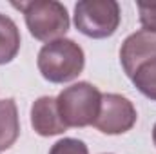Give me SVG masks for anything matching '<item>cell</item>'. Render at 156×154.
Returning <instances> with one entry per match:
<instances>
[{
    "label": "cell",
    "instance_id": "cell-11",
    "mask_svg": "<svg viewBox=\"0 0 156 154\" xmlns=\"http://www.w3.org/2000/svg\"><path fill=\"white\" fill-rule=\"evenodd\" d=\"M49 154H89V149L87 145L82 142V140H76V138H64L60 142H56Z\"/></svg>",
    "mask_w": 156,
    "mask_h": 154
},
{
    "label": "cell",
    "instance_id": "cell-1",
    "mask_svg": "<svg viewBox=\"0 0 156 154\" xmlns=\"http://www.w3.org/2000/svg\"><path fill=\"white\" fill-rule=\"evenodd\" d=\"M40 75L51 83H67L78 78L85 65L83 49L71 38H60L45 44L37 60Z\"/></svg>",
    "mask_w": 156,
    "mask_h": 154
},
{
    "label": "cell",
    "instance_id": "cell-10",
    "mask_svg": "<svg viewBox=\"0 0 156 154\" xmlns=\"http://www.w3.org/2000/svg\"><path fill=\"white\" fill-rule=\"evenodd\" d=\"M134 87L149 100L156 102V58L140 64L131 76Z\"/></svg>",
    "mask_w": 156,
    "mask_h": 154
},
{
    "label": "cell",
    "instance_id": "cell-7",
    "mask_svg": "<svg viewBox=\"0 0 156 154\" xmlns=\"http://www.w3.org/2000/svg\"><path fill=\"white\" fill-rule=\"evenodd\" d=\"M31 125L40 136H56L67 131L62 116L58 113L56 98L40 96L31 107Z\"/></svg>",
    "mask_w": 156,
    "mask_h": 154
},
{
    "label": "cell",
    "instance_id": "cell-3",
    "mask_svg": "<svg viewBox=\"0 0 156 154\" xmlns=\"http://www.w3.org/2000/svg\"><path fill=\"white\" fill-rule=\"evenodd\" d=\"M102 93L89 82H78L66 87L58 98V113L67 127H87L93 125L100 111Z\"/></svg>",
    "mask_w": 156,
    "mask_h": 154
},
{
    "label": "cell",
    "instance_id": "cell-9",
    "mask_svg": "<svg viewBox=\"0 0 156 154\" xmlns=\"http://www.w3.org/2000/svg\"><path fill=\"white\" fill-rule=\"evenodd\" d=\"M20 31L13 18L0 13V65L9 64L20 51Z\"/></svg>",
    "mask_w": 156,
    "mask_h": 154
},
{
    "label": "cell",
    "instance_id": "cell-2",
    "mask_svg": "<svg viewBox=\"0 0 156 154\" xmlns=\"http://www.w3.org/2000/svg\"><path fill=\"white\" fill-rule=\"evenodd\" d=\"M16 9L24 13L26 26L40 42H55L66 37L69 31V15L64 4L56 0H33V2H20L13 4Z\"/></svg>",
    "mask_w": 156,
    "mask_h": 154
},
{
    "label": "cell",
    "instance_id": "cell-13",
    "mask_svg": "<svg viewBox=\"0 0 156 154\" xmlns=\"http://www.w3.org/2000/svg\"><path fill=\"white\" fill-rule=\"evenodd\" d=\"M153 142H154V145H156V123H154V127H153Z\"/></svg>",
    "mask_w": 156,
    "mask_h": 154
},
{
    "label": "cell",
    "instance_id": "cell-4",
    "mask_svg": "<svg viewBox=\"0 0 156 154\" xmlns=\"http://www.w3.org/2000/svg\"><path fill=\"white\" fill-rule=\"evenodd\" d=\"M122 20L116 0H80L75 5V26L89 38H107L116 33Z\"/></svg>",
    "mask_w": 156,
    "mask_h": 154
},
{
    "label": "cell",
    "instance_id": "cell-12",
    "mask_svg": "<svg viewBox=\"0 0 156 154\" xmlns=\"http://www.w3.org/2000/svg\"><path fill=\"white\" fill-rule=\"evenodd\" d=\"M140 11V24L144 31L156 33V4H138Z\"/></svg>",
    "mask_w": 156,
    "mask_h": 154
},
{
    "label": "cell",
    "instance_id": "cell-8",
    "mask_svg": "<svg viewBox=\"0 0 156 154\" xmlns=\"http://www.w3.org/2000/svg\"><path fill=\"white\" fill-rule=\"evenodd\" d=\"M20 134L18 109L13 98L0 100V152L15 145Z\"/></svg>",
    "mask_w": 156,
    "mask_h": 154
},
{
    "label": "cell",
    "instance_id": "cell-6",
    "mask_svg": "<svg viewBox=\"0 0 156 154\" xmlns=\"http://www.w3.org/2000/svg\"><path fill=\"white\" fill-rule=\"evenodd\" d=\"M151 58H156V33L140 29L123 40L120 49V62L129 78L134 75L140 64Z\"/></svg>",
    "mask_w": 156,
    "mask_h": 154
},
{
    "label": "cell",
    "instance_id": "cell-5",
    "mask_svg": "<svg viewBox=\"0 0 156 154\" xmlns=\"http://www.w3.org/2000/svg\"><path fill=\"white\" fill-rule=\"evenodd\" d=\"M136 109L129 98L115 93H105L102 94L100 111L93 125L100 132L115 136L131 131L136 123Z\"/></svg>",
    "mask_w": 156,
    "mask_h": 154
}]
</instances>
